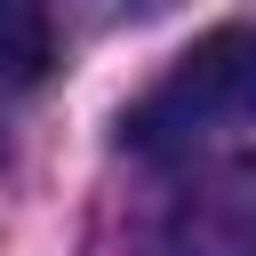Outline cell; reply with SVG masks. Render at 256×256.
<instances>
[{
	"label": "cell",
	"mask_w": 256,
	"mask_h": 256,
	"mask_svg": "<svg viewBox=\"0 0 256 256\" xmlns=\"http://www.w3.org/2000/svg\"><path fill=\"white\" fill-rule=\"evenodd\" d=\"M152 256H256V160H224L192 176L168 200Z\"/></svg>",
	"instance_id": "cell-2"
},
{
	"label": "cell",
	"mask_w": 256,
	"mask_h": 256,
	"mask_svg": "<svg viewBox=\"0 0 256 256\" xmlns=\"http://www.w3.org/2000/svg\"><path fill=\"white\" fill-rule=\"evenodd\" d=\"M224 128H256V24H216L200 32L120 120V144L144 160L192 152Z\"/></svg>",
	"instance_id": "cell-1"
},
{
	"label": "cell",
	"mask_w": 256,
	"mask_h": 256,
	"mask_svg": "<svg viewBox=\"0 0 256 256\" xmlns=\"http://www.w3.org/2000/svg\"><path fill=\"white\" fill-rule=\"evenodd\" d=\"M56 64V24L24 0H0V88H32Z\"/></svg>",
	"instance_id": "cell-3"
}]
</instances>
